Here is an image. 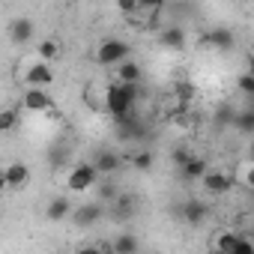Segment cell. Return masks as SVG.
Here are the masks:
<instances>
[{"label": "cell", "mask_w": 254, "mask_h": 254, "mask_svg": "<svg viewBox=\"0 0 254 254\" xmlns=\"http://www.w3.org/2000/svg\"><path fill=\"white\" fill-rule=\"evenodd\" d=\"M117 75H120V84H138L141 75H144V69H141V63H135V60H123V63L117 66Z\"/></svg>", "instance_id": "17"}, {"label": "cell", "mask_w": 254, "mask_h": 254, "mask_svg": "<svg viewBox=\"0 0 254 254\" xmlns=\"http://www.w3.org/2000/svg\"><path fill=\"white\" fill-rule=\"evenodd\" d=\"M54 254H66V251H54Z\"/></svg>", "instance_id": "36"}, {"label": "cell", "mask_w": 254, "mask_h": 254, "mask_svg": "<svg viewBox=\"0 0 254 254\" xmlns=\"http://www.w3.org/2000/svg\"><path fill=\"white\" fill-rule=\"evenodd\" d=\"M114 135H117L120 141H141V138H144V123H141L135 114L117 117V120H114Z\"/></svg>", "instance_id": "4"}, {"label": "cell", "mask_w": 254, "mask_h": 254, "mask_svg": "<svg viewBox=\"0 0 254 254\" xmlns=\"http://www.w3.org/2000/svg\"><path fill=\"white\" fill-rule=\"evenodd\" d=\"M206 168H209V165H206V159H200V156H191V159H189V162H186L180 171H183V177H186V180H200V177L206 174Z\"/></svg>", "instance_id": "19"}, {"label": "cell", "mask_w": 254, "mask_h": 254, "mask_svg": "<svg viewBox=\"0 0 254 254\" xmlns=\"http://www.w3.org/2000/svg\"><path fill=\"white\" fill-rule=\"evenodd\" d=\"M120 12H126V15H138V0H123V3H120Z\"/></svg>", "instance_id": "31"}, {"label": "cell", "mask_w": 254, "mask_h": 254, "mask_svg": "<svg viewBox=\"0 0 254 254\" xmlns=\"http://www.w3.org/2000/svg\"><path fill=\"white\" fill-rule=\"evenodd\" d=\"M180 218H183L186 224L197 227V224H203V221L209 218V206H206L203 200H186V203L180 206Z\"/></svg>", "instance_id": "8"}, {"label": "cell", "mask_w": 254, "mask_h": 254, "mask_svg": "<svg viewBox=\"0 0 254 254\" xmlns=\"http://www.w3.org/2000/svg\"><path fill=\"white\" fill-rule=\"evenodd\" d=\"M51 105H54V99H51L45 90H27V93H24V108H27V111H39V114H42V111H48Z\"/></svg>", "instance_id": "15"}, {"label": "cell", "mask_w": 254, "mask_h": 254, "mask_svg": "<svg viewBox=\"0 0 254 254\" xmlns=\"http://www.w3.org/2000/svg\"><path fill=\"white\" fill-rule=\"evenodd\" d=\"M200 45H209V48H215V51H230V48L236 45V36H233L230 27H212L209 33H203Z\"/></svg>", "instance_id": "5"}, {"label": "cell", "mask_w": 254, "mask_h": 254, "mask_svg": "<svg viewBox=\"0 0 254 254\" xmlns=\"http://www.w3.org/2000/svg\"><path fill=\"white\" fill-rule=\"evenodd\" d=\"M203 189L209 191V194H227L236 183H233V174H224V171H206L203 177Z\"/></svg>", "instance_id": "6"}, {"label": "cell", "mask_w": 254, "mask_h": 254, "mask_svg": "<svg viewBox=\"0 0 254 254\" xmlns=\"http://www.w3.org/2000/svg\"><path fill=\"white\" fill-rule=\"evenodd\" d=\"M102 215H105V206H102V203H84V206L72 209V221H75L78 227H90V224H96Z\"/></svg>", "instance_id": "10"}, {"label": "cell", "mask_w": 254, "mask_h": 254, "mask_svg": "<svg viewBox=\"0 0 254 254\" xmlns=\"http://www.w3.org/2000/svg\"><path fill=\"white\" fill-rule=\"evenodd\" d=\"M51 81H54V72H51L48 63H33V66H30V72H27V84H30V90H45Z\"/></svg>", "instance_id": "12"}, {"label": "cell", "mask_w": 254, "mask_h": 254, "mask_svg": "<svg viewBox=\"0 0 254 254\" xmlns=\"http://www.w3.org/2000/svg\"><path fill=\"white\" fill-rule=\"evenodd\" d=\"M230 254H254V245H251V239H248V236H236V242H233Z\"/></svg>", "instance_id": "27"}, {"label": "cell", "mask_w": 254, "mask_h": 254, "mask_svg": "<svg viewBox=\"0 0 254 254\" xmlns=\"http://www.w3.org/2000/svg\"><path fill=\"white\" fill-rule=\"evenodd\" d=\"M138 212V197L135 194H117V200L111 203V218L114 221H129Z\"/></svg>", "instance_id": "7"}, {"label": "cell", "mask_w": 254, "mask_h": 254, "mask_svg": "<svg viewBox=\"0 0 254 254\" xmlns=\"http://www.w3.org/2000/svg\"><path fill=\"white\" fill-rule=\"evenodd\" d=\"M230 120H233V111H230L227 105H224V108H218V114H215V123H218V126H224V123H230Z\"/></svg>", "instance_id": "30"}, {"label": "cell", "mask_w": 254, "mask_h": 254, "mask_svg": "<svg viewBox=\"0 0 254 254\" xmlns=\"http://www.w3.org/2000/svg\"><path fill=\"white\" fill-rule=\"evenodd\" d=\"M75 254H99V245H81Z\"/></svg>", "instance_id": "33"}, {"label": "cell", "mask_w": 254, "mask_h": 254, "mask_svg": "<svg viewBox=\"0 0 254 254\" xmlns=\"http://www.w3.org/2000/svg\"><path fill=\"white\" fill-rule=\"evenodd\" d=\"M18 126V111L15 108H3L0 111V132H12Z\"/></svg>", "instance_id": "22"}, {"label": "cell", "mask_w": 254, "mask_h": 254, "mask_svg": "<svg viewBox=\"0 0 254 254\" xmlns=\"http://www.w3.org/2000/svg\"><path fill=\"white\" fill-rule=\"evenodd\" d=\"M48 162H51V168H63V165L69 162V147L54 144V147H51V153H48Z\"/></svg>", "instance_id": "23"}, {"label": "cell", "mask_w": 254, "mask_h": 254, "mask_svg": "<svg viewBox=\"0 0 254 254\" xmlns=\"http://www.w3.org/2000/svg\"><path fill=\"white\" fill-rule=\"evenodd\" d=\"M230 123L236 126L242 135H251V132H254V114H251V111H239V114H233Z\"/></svg>", "instance_id": "20"}, {"label": "cell", "mask_w": 254, "mask_h": 254, "mask_svg": "<svg viewBox=\"0 0 254 254\" xmlns=\"http://www.w3.org/2000/svg\"><path fill=\"white\" fill-rule=\"evenodd\" d=\"M96 180H99V174H96L93 165H75L66 177V189L69 191H87V189L96 186Z\"/></svg>", "instance_id": "3"}, {"label": "cell", "mask_w": 254, "mask_h": 254, "mask_svg": "<svg viewBox=\"0 0 254 254\" xmlns=\"http://www.w3.org/2000/svg\"><path fill=\"white\" fill-rule=\"evenodd\" d=\"M159 42L162 48H171V51H183L186 48V30L180 24H168L159 30Z\"/></svg>", "instance_id": "9"}, {"label": "cell", "mask_w": 254, "mask_h": 254, "mask_svg": "<svg viewBox=\"0 0 254 254\" xmlns=\"http://www.w3.org/2000/svg\"><path fill=\"white\" fill-rule=\"evenodd\" d=\"M9 39L18 42V45L30 42V39H33V21H30V18H12V21H9Z\"/></svg>", "instance_id": "14"}, {"label": "cell", "mask_w": 254, "mask_h": 254, "mask_svg": "<svg viewBox=\"0 0 254 254\" xmlns=\"http://www.w3.org/2000/svg\"><path fill=\"white\" fill-rule=\"evenodd\" d=\"M233 242H236V233H218L215 236V254H230V248H233Z\"/></svg>", "instance_id": "24"}, {"label": "cell", "mask_w": 254, "mask_h": 254, "mask_svg": "<svg viewBox=\"0 0 254 254\" xmlns=\"http://www.w3.org/2000/svg\"><path fill=\"white\" fill-rule=\"evenodd\" d=\"M36 54H39L42 63H45V60H54V57L60 54V42H57V39H42L39 48H36Z\"/></svg>", "instance_id": "21"}, {"label": "cell", "mask_w": 254, "mask_h": 254, "mask_svg": "<svg viewBox=\"0 0 254 254\" xmlns=\"http://www.w3.org/2000/svg\"><path fill=\"white\" fill-rule=\"evenodd\" d=\"M90 165L96 168V174H114V171L123 168V159H120V153H114V150H99Z\"/></svg>", "instance_id": "11"}, {"label": "cell", "mask_w": 254, "mask_h": 254, "mask_svg": "<svg viewBox=\"0 0 254 254\" xmlns=\"http://www.w3.org/2000/svg\"><path fill=\"white\" fill-rule=\"evenodd\" d=\"M138 84H111L108 90H105V108H108V114L117 120V117H126V114H132V108H135V99H138Z\"/></svg>", "instance_id": "1"}, {"label": "cell", "mask_w": 254, "mask_h": 254, "mask_svg": "<svg viewBox=\"0 0 254 254\" xmlns=\"http://www.w3.org/2000/svg\"><path fill=\"white\" fill-rule=\"evenodd\" d=\"M117 194H120V189H117L114 183H102V186H99V203H114Z\"/></svg>", "instance_id": "26"}, {"label": "cell", "mask_w": 254, "mask_h": 254, "mask_svg": "<svg viewBox=\"0 0 254 254\" xmlns=\"http://www.w3.org/2000/svg\"><path fill=\"white\" fill-rule=\"evenodd\" d=\"M236 87H239V93L242 96H254V75H239V81H236Z\"/></svg>", "instance_id": "28"}, {"label": "cell", "mask_w": 254, "mask_h": 254, "mask_svg": "<svg viewBox=\"0 0 254 254\" xmlns=\"http://www.w3.org/2000/svg\"><path fill=\"white\" fill-rule=\"evenodd\" d=\"M129 42L123 39H105L99 48H96V63L99 66H120L123 60H129Z\"/></svg>", "instance_id": "2"}, {"label": "cell", "mask_w": 254, "mask_h": 254, "mask_svg": "<svg viewBox=\"0 0 254 254\" xmlns=\"http://www.w3.org/2000/svg\"><path fill=\"white\" fill-rule=\"evenodd\" d=\"M72 215V203H69V197H54L48 206H45V218L48 221H63V218H69Z\"/></svg>", "instance_id": "16"}, {"label": "cell", "mask_w": 254, "mask_h": 254, "mask_svg": "<svg viewBox=\"0 0 254 254\" xmlns=\"http://www.w3.org/2000/svg\"><path fill=\"white\" fill-rule=\"evenodd\" d=\"M99 254H114V248L111 245H99Z\"/></svg>", "instance_id": "34"}, {"label": "cell", "mask_w": 254, "mask_h": 254, "mask_svg": "<svg viewBox=\"0 0 254 254\" xmlns=\"http://www.w3.org/2000/svg\"><path fill=\"white\" fill-rule=\"evenodd\" d=\"M3 177H6V189H21V186L30 183V168H27L24 162H12V165L3 171Z\"/></svg>", "instance_id": "13"}, {"label": "cell", "mask_w": 254, "mask_h": 254, "mask_svg": "<svg viewBox=\"0 0 254 254\" xmlns=\"http://www.w3.org/2000/svg\"><path fill=\"white\" fill-rule=\"evenodd\" d=\"M177 93H180V99H191V96H194V87H191V84H180Z\"/></svg>", "instance_id": "32"}, {"label": "cell", "mask_w": 254, "mask_h": 254, "mask_svg": "<svg viewBox=\"0 0 254 254\" xmlns=\"http://www.w3.org/2000/svg\"><path fill=\"white\" fill-rule=\"evenodd\" d=\"M153 162H156V156H153L150 150H144V153H135V156H132V165H135L138 171H150V168H153Z\"/></svg>", "instance_id": "25"}, {"label": "cell", "mask_w": 254, "mask_h": 254, "mask_svg": "<svg viewBox=\"0 0 254 254\" xmlns=\"http://www.w3.org/2000/svg\"><path fill=\"white\" fill-rule=\"evenodd\" d=\"M0 191H6V177H3V171H0Z\"/></svg>", "instance_id": "35"}, {"label": "cell", "mask_w": 254, "mask_h": 254, "mask_svg": "<svg viewBox=\"0 0 254 254\" xmlns=\"http://www.w3.org/2000/svg\"><path fill=\"white\" fill-rule=\"evenodd\" d=\"M189 159H191V153H189L186 147H177V150H174V165H177V168H183Z\"/></svg>", "instance_id": "29"}, {"label": "cell", "mask_w": 254, "mask_h": 254, "mask_svg": "<svg viewBox=\"0 0 254 254\" xmlns=\"http://www.w3.org/2000/svg\"><path fill=\"white\" fill-rule=\"evenodd\" d=\"M111 248H114V254H138L141 251V242H138L135 233H120Z\"/></svg>", "instance_id": "18"}]
</instances>
